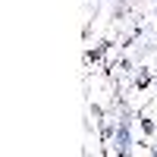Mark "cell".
I'll return each instance as SVG.
<instances>
[{
  "mask_svg": "<svg viewBox=\"0 0 157 157\" xmlns=\"http://www.w3.org/2000/svg\"><path fill=\"white\" fill-rule=\"evenodd\" d=\"M116 78L110 72H94V78L88 75V104H94L98 110H110L116 104Z\"/></svg>",
  "mask_w": 157,
  "mask_h": 157,
  "instance_id": "obj_1",
  "label": "cell"
}]
</instances>
